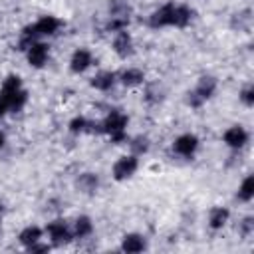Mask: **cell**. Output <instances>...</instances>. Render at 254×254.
Masks as SVG:
<instances>
[{
    "instance_id": "cell-16",
    "label": "cell",
    "mask_w": 254,
    "mask_h": 254,
    "mask_svg": "<svg viewBox=\"0 0 254 254\" xmlns=\"http://www.w3.org/2000/svg\"><path fill=\"white\" fill-rule=\"evenodd\" d=\"M228 218H230V210L226 206H214L208 212V226L212 230H220V228L226 226Z\"/></svg>"
},
{
    "instance_id": "cell-25",
    "label": "cell",
    "mask_w": 254,
    "mask_h": 254,
    "mask_svg": "<svg viewBox=\"0 0 254 254\" xmlns=\"http://www.w3.org/2000/svg\"><path fill=\"white\" fill-rule=\"evenodd\" d=\"M238 234L242 238H250L254 234V216H244L242 222L238 224Z\"/></svg>"
},
{
    "instance_id": "cell-23",
    "label": "cell",
    "mask_w": 254,
    "mask_h": 254,
    "mask_svg": "<svg viewBox=\"0 0 254 254\" xmlns=\"http://www.w3.org/2000/svg\"><path fill=\"white\" fill-rule=\"evenodd\" d=\"M28 103V91L22 87L16 91V95L12 97V105H10V113H20L24 109V105Z\"/></svg>"
},
{
    "instance_id": "cell-1",
    "label": "cell",
    "mask_w": 254,
    "mask_h": 254,
    "mask_svg": "<svg viewBox=\"0 0 254 254\" xmlns=\"http://www.w3.org/2000/svg\"><path fill=\"white\" fill-rule=\"evenodd\" d=\"M64 26V22L56 16H40L34 24H28L22 32H20V40H18V50L26 52L34 42L54 36L58 34V30Z\"/></svg>"
},
{
    "instance_id": "cell-5",
    "label": "cell",
    "mask_w": 254,
    "mask_h": 254,
    "mask_svg": "<svg viewBox=\"0 0 254 254\" xmlns=\"http://www.w3.org/2000/svg\"><path fill=\"white\" fill-rule=\"evenodd\" d=\"M18 89H22V79L14 73L6 75V79L2 81V87H0V119L10 113L12 97L16 95Z\"/></svg>"
},
{
    "instance_id": "cell-20",
    "label": "cell",
    "mask_w": 254,
    "mask_h": 254,
    "mask_svg": "<svg viewBox=\"0 0 254 254\" xmlns=\"http://www.w3.org/2000/svg\"><path fill=\"white\" fill-rule=\"evenodd\" d=\"M77 189L83 190V192H87V194H93L99 189L97 175H93V173H81L79 179H77Z\"/></svg>"
},
{
    "instance_id": "cell-3",
    "label": "cell",
    "mask_w": 254,
    "mask_h": 254,
    "mask_svg": "<svg viewBox=\"0 0 254 254\" xmlns=\"http://www.w3.org/2000/svg\"><path fill=\"white\" fill-rule=\"evenodd\" d=\"M216 87H218L216 77H212V75H202V77H198L194 89H190V91L187 93V103H189L192 109L202 107V105L216 93Z\"/></svg>"
},
{
    "instance_id": "cell-2",
    "label": "cell",
    "mask_w": 254,
    "mask_h": 254,
    "mask_svg": "<svg viewBox=\"0 0 254 254\" xmlns=\"http://www.w3.org/2000/svg\"><path fill=\"white\" fill-rule=\"evenodd\" d=\"M127 123H129V117L121 109H111L101 119V131L109 135L111 143H123L127 141Z\"/></svg>"
},
{
    "instance_id": "cell-19",
    "label": "cell",
    "mask_w": 254,
    "mask_h": 254,
    "mask_svg": "<svg viewBox=\"0 0 254 254\" xmlns=\"http://www.w3.org/2000/svg\"><path fill=\"white\" fill-rule=\"evenodd\" d=\"M192 16H194V10L190 6L177 4L175 6V24H173V28H187L192 22Z\"/></svg>"
},
{
    "instance_id": "cell-7",
    "label": "cell",
    "mask_w": 254,
    "mask_h": 254,
    "mask_svg": "<svg viewBox=\"0 0 254 254\" xmlns=\"http://www.w3.org/2000/svg\"><path fill=\"white\" fill-rule=\"evenodd\" d=\"M198 145H200V141L194 133H183L173 141V153L183 159H190L198 151Z\"/></svg>"
},
{
    "instance_id": "cell-21",
    "label": "cell",
    "mask_w": 254,
    "mask_h": 254,
    "mask_svg": "<svg viewBox=\"0 0 254 254\" xmlns=\"http://www.w3.org/2000/svg\"><path fill=\"white\" fill-rule=\"evenodd\" d=\"M236 198L242 200V202H250V200L254 198V177H252V175H248V177L240 183L238 192H236Z\"/></svg>"
},
{
    "instance_id": "cell-15",
    "label": "cell",
    "mask_w": 254,
    "mask_h": 254,
    "mask_svg": "<svg viewBox=\"0 0 254 254\" xmlns=\"http://www.w3.org/2000/svg\"><path fill=\"white\" fill-rule=\"evenodd\" d=\"M117 81H121L125 87H135L145 81V73L139 67H127L117 75Z\"/></svg>"
},
{
    "instance_id": "cell-24",
    "label": "cell",
    "mask_w": 254,
    "mask_h": 254,
    "mask_svg": "<svg viewBox=\"0 0 254 254\" xmlns=\"http://www.w3.org/2000/svg\"><path fill=\"white\" fill-rule=\"evenodd\" d=\"M129 147H131V153L139 157V155H143V153L149 151V139L143 137V135H139V137H135V139L129 143Z\"/></svg>"
},
{
    "instance_id": "cell-18",
    "label": "cell",
    "mask_w": 254,
    "mask_h": 254,
    "mask_svg": "<svg viewBox=\"0 0 254 254\" xmlns=\"http://www.w3.org/2000/svg\"><path fill=\"white\" fill-rule=\"evenodd\" d=\"M42 238H44V228H40L36 224H30V226L22 228L20 234H18V242L24 248L30 246V244H34V242H38V240H42Z\"/></svg>"
},
{
    "instance_id": "cell-8",
    "label": "cell",
    "mask_w": 254,
    "mask_h": 254,
    "mask_svg": "<svg viewBox=\"0 0 254 254\" xmlns=\"http://www.w3.org/2000/svg\"><path fill=\"white\" fill-rule=\"evenodd\" d=\"M175 6L173 2H167L163 6H159L151 16H149V26L155 28V30H161V28H173L175 24Z\"/></svg>"
},
{
    "instance_id": "cell-14",
    "label": "cell",
    "mask_w": 254,
    "mask_h": 254,
    "mask_svg": "<svg viewBox=\"0 0 254 254\" xmlns=\"http://www.w3.org/2000/svg\"><path fill=\"white\" fill-rule=\"evenodd\" d=\"M91 87L97 89V91H111L117 83V73L115 71H109V69H103V71H97L93 77H91Z\"/></svg>"
},
{
    "instance_id": "cell-30",
    "label": "cell",
    "mask_w": 254,
    "mask_h": 254,
    "mask_svg": "<svg viewBox=\"0 0 254 254\" xmlns=\"http://www.w3.org/2000/svg\"><path fill=\"white\" fill-rule=\"evenodd\" d=\"M0 230H2V224H0Z\"/></svg>"
},
{
    "instance_id": "cell-4",
    "label": "cell",
    "mask_w": 254,
    "mask_h": 254,
    "mask_svg": "<svg viewBox=\"0 0 254 254\" xmlns=\"http://www.w3.org/2000/svg\"><path fill=\"white\" fill-rule=\"evenodd\" d=\"M44 234H48L52 246H65L73 240L71 226L64 218H54L52 222H48V226L44 228Z\"/></svg>"
},
{
    "instance_id": "cell-27",
    "label": "cell",
    "mask_w": 254,
    "mask_h": 254,
    "mask_svg": "<svg viewBox=\"0 0 254 254\" xmlns=\"http://www.w3.org/2000/svg\"><path fill=\"white\" fill-rule=\"evenodd\" d=\"M26 250L28 252H50L52 250V244H48V242H42V240H38V242H34V244H30V246H26Z\"/></svg>"
},
{
    "instance_id": "cell-29",
    "label": "cell",
    "mask_w": 254,
    "mask_h": 254,
    "mask_svg": "<svg viewBox=\"0 0 254 254\" xmlns=\"http://www.w3.org/2000/svg\"><path fill=\"white\" fill-rule=\"evenodd\" d=\"M0 212H2V204H0Z\"/></svg>"
},
{
    "instance_id": "cell-17",
    "label": "cell",
    "mask_w": 254,
    "mask_h": 254,
    "mask_svg": "<svg viewBox=\"0 0 254 254\" xmlns=\"http://www.w3.org/2000/svg\"><path fill=\"white\" fill-rule=\"evenodd\" d=\"M71 232H73V238H79V240L91 236L93 234V222H91V218L85 216V214L77 216L73 220V224H71Z\"/></svg>"
},
{
    "instance_id": "cell-12",
    "label": "cell",
    "mask_w": 254,
    "mask_h": 254,
    "mask_svg": "<svg viewBox=\"0 0 254 254\" xmlns=\"http://www.w3.org/2000/svg\"><path fill=\"white\" fill-rule=\"evenodd\" d=\"M91 64H93V56H91V52L85 50V48H77V50L71 54V58H69V69H71L73 73H83Z\"/></svg>"
},
{
    "instance_id": "cell-9",
    "label": "cell",
    "mask_w": 254,
    "mask_h": 254,
    "mask_svg": "<svg viewBox=\"0 0 254 254\" xmlns=\"http://www.w3.org/2000/svg\"><path fill=\"white\" fill-rule=\"evenodd\" d=\"M26 60H28V64H30L32 67H36V69L44 67V65L48 64V60H50V46L44 44L42 40L34 42V44L26 50Z\"/></svg>"
},
{
    "instance_id": "cell-11",
    "label": "cell",
    "mask_w": 254,
    "mask_h": 254,
    "mask_svg": "<svg viewBox=\"0 0 254 254\" xmlns=\"http://www.w3.org/2000/svg\"><path fill=\"white\" fill-rule=\"evenodd\" d=\"M133 38L127 30H121V32H115L113 36V52L121 58V60H127L131 54H133Z\"/></svg>"
},
{
    "instance_id": "cell-22",
    "label": "cell",
    "mask_w": 254,
    "mask_h": 254,
    "mask_svg": "<svg viewBox=\"0 0 254 254\" xmlns=\"http://www.w3.org/2000/svg\"><path fill=\"white\" fill-rule=\"evenodd\" d=\"M109 16L131 18V6L127 0H111L109 2Z\"/></svg>"
},
{
    "instance_id": "cell-28",
    "label": "cell",
    "mask_w": 254,
    "mask_h": 254,
    "mask_svg": "<svg viewBox=\"0 0 254 254\" xmlns=\"http://www.w3.org/2000/svg\"><path fill=\"white\" fill-rule=\"evenodd\" d=\"M4 141H6V139H4V133H2V131H0V149H2V147H4Z\"/></svg>"
},
{
    "instance_id": "cell-26",
    "label": "cell",
    "mask_w": 254,
    "mask_h": 254,
    "mask_svg": "<svg viewBox=\"0 0 254 254\" xmlns=\"http://www.w3.org/2000/svg\"><path fill=\"white\" fill-rule=\"evenodd\" d=\"M238 97H240V101H242L246 107H252V105H254V85L248 83L246 87H242Z\"/></svg>"
},
{
    "instance_id": "cell-6",
    "label": "cell",
    "mask_w": 254,
    "mask_h": 254,
    "mask_svg": "<svg viewBox=\"0 0 254 254\" xmlns=\"http://www.w3.org/2000/svg\"><path fill=\"white\" fill-rule=\"evenodd\" d=\"M137 169H139V157L137 155H123V157H119L115 163H113V169H111V175H113V179L115 181H127V179H131L135 173H137Z\"/></svg>"
},
{
    "instance_id": "cell-10",
    "label": "cell",
    "mask_w": 254,
    "mask_h": 254,
    "mask_svg": "<svg viewBox=\"0 0 254 254\" xmlns=\"http://www.w3.org/2000/svg\"><path fill=\"white\" fill-rule=\"evenodd\" d=\"M248 139H250V135H248V131H246L242 125H232V127H228V129L222 133L224 145L230 147V149H234V151L246 147Z\"/></svg>"
},
{
    "instance_id": "cell-13",
    "label": "cell",
    "mask_w": 254,
    "mask_h": 254,
    "mask_svg": "<svg viewBox=\"0 0 254 254\" xmlns=\"http://www.w3.org/2000/svg\"><path fill=\"white\" fill-rule=\"evenodd\" d=\"M121 252H127V254H139L143 250H147V240L145 236L137 234V232H129L121 238Z\"/></svg>"
}]
</instances>
